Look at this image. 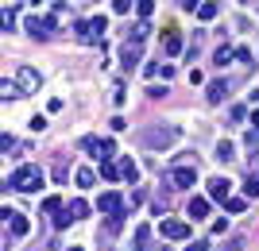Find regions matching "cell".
I'll return each instance as SVG.
<instances>
[{
	"label": "cell",
	"instance_id": "8992f818",
	"mask_svg": "<svg viewBox=\"0 0 259 251\" xmlns=\"http://www.w3.org/2000/svg\"><path fill=\"white\" fill-rule=\"evenodd\" d=\"M159 232H162V240H190V220L166 217V220H159Z\"/></svg>",
	"mask_w": 259,
	"mask_h": 251
},
{
	"label": "cell",
	"instance_id": "4fadbf2b",
	"mask_svg": "<svg viewBox=\"0 0 259 251\" xmlns=\"http://www.w3.org/2000/svg\"><path fill=\"white\" fill-rule=\"evenodd\" d=\"M147 35H151V27H147V20H136L128 27V43H140L143 46V39H147Z\"/></svg>",
	"mask_w": 259,
	"mask_h": 251
},
{
	"label": "cell",
	"instance_id": "9a60e30c",
	"mask_svg": "<svg viewBox=\"0 0 259 251\" xmlns=\"http://www.w3.org/2000/svg\"><path fill=\"white\" fill-rule=\"evenodd\" d=\"M190 217H194V220L209 217V197H190Z\"/></svg>",
	"mask_w": 259,
	"mask_h": 251
},
{
	"label": "cell",
	"instance_id": "7bdbcfd3",
	"mask_svg": "<svg viewBox=\"0 0 259 251\" xmlns=\"http://www.w3.org/2000/svg\"><path fill=\"white\" fill-rule=\"evenodd\" d=\"M105 251H112V247H105Z\"/></svg>",
	"mask_w": 259,
	"mask_h": 251
},
{
	"label": "cell",
	"instance_id": "8fae6325",
	"mask_svg": "<svg viewBox=\"0 0 259 251\" xmlns=\"http://www.w3.org/2000/svg\"><path fill=\"white\" fill-rule=\"evenodd\" d=\"M8 232L12 236H27V232H31L27 217H23V213H8Z\"/></svg>",
	"mask_w": 259,
	"mask_h": 251
},
{
	"label": "cell",
	"instance_id": "ab89813d",
	"mask_svg": "<svg viewBox=\"0 0 259 251\" xmlns=\"http://www.w3.org/2000/svg\"><path fill=\"white\" fill-rule=\"evenodd\" d=\"M186 251H209V243H205V240H194V243H190Z\"/></svg>",
	"mask_w": 259,
	"mask_h": 251
},
{
	"label": "cell",
	"instance_id": "4dcf8cb0",
	"mask_svg": "<svg viewBox=\"0 0 259 251\" xmlns=\"http://www.w3.org/2000/svg\"><path fill=\"white\" fill-rule=\"evenodd\" d=\"M101 178H108V182H116V178H120V166H112V163H101Z\"/></svg>",
	"mask_w": 259,
	"mask_h": 251
},
{
	"label": "cell",
	"instance_id": "b9f144b4",
	"mask_svg": "<svg viewBox=\"0 0 259 251\" xmlns=\"http://www.w3.org/2000/svg\"><path fill=\"white\" fill-rule=\"evenodd\" d=\"M66 251H81V247H66Z\"/></svg>",
	"mask_w": 259,
	"mask_h": 251
},
{
	"label": "cell",
	"instance_id": "ee69618b",
	"mask_svg": "<svg viewBox=\"0 0 259 251\" xmlns=\"http://www.w3.org/2000/svg\"><path fill=\"white\" fill-rule=\"evenodd\" d=\"M255 159H259V155H255Z\"/></svg>",
	"mask_w": 259,
	"mask_h": 251
},
{
	"label": "cell",
	"instance_id": "3957f363",
	"mask_svg": "<svg viewBox=\"0 0 259 251\" xmlns=\"http://www.w3.org/2000/svg\"><path fill=\"white\" fill-rule=\"evenodd\" d=\"M23 31L31 35V39H51V35H58V20H54V16H27V20H23Z\"/></svg>",
	"mask_w": 259,
	"mask_h": 251
},
{
	"label": "cell",
	"instance_id": "d4e9b609",
	"mask_svg": "<svg viewBox=\"0 0 259 251\" xmlns=\"http://www.w3.org/2000/svg\"><path fill=\"white\" fill-rule=\"evenodd\" d=\"M232 58H236V51H232V46H217L213 62H217V66H228V62H232Z\"/></svg>",
	"mask_w": 259,
	"mask_h": 251
},
{
	"label": "cell",
	"instance_id": "5bb4252c",
	"mask_svg": "<svg viewBox=\"0 0 259 251\" xmlns=\"http://www.w3.org/2000/svg\"><path fill=\"white\" fill-rule=\"evenodd\" d=\"M120 178H124L128 186H136V182H140V166L132 163V159H120Z\"/></svg>",
	"mask_w": 259,
	"mask_h": 251
},
{
	"label": "cell",
	"instance_id": "836d02e7",
	"mask_svg": "<svg viewBox=\"0 0 259 251\" xmlns=\"http://www.w3.org/2000/svg\"><path fill=\"white\" fill-rule=\"evenodd\" d=\"M244 116H248V112L240 109V105H236V109H228V120H232V124H240V120H244Z\"/></svg>",
	"mask_w": 259,
	"mask_h": 251
},
{
	"label": "cell",
	"instance_id": "1f68e13d",
	"mask_svg": "<svg viewBox=\"0 0 259 251\" xmlns=\"http://www.w3.org/2000/svg\"><path fill=\"white\" fill-rule=\"evenodd\" d=\"M128 8H136V0H112V12H116V16H124Z\"/></svg>",
	"mask_w": 259,
	"mask_h": 251
},
{
	"label": "cell",
	"instance_id": "83f0119b",
	"mask_svg": "<svg viewBox=\"0 0 259 251\" xmlns=\"http://www.w3.org/2000/svg\"><path fill=\"white\" fill-rule=\"evenodd\" d=\"M105 27H108L105 16H93V20H89V31H93V39H101V35H105Z\"/></svg>",
	"mask_w": 259,
	"mask_h": 251
},
{
	"label": "cell",
	"instance_id": "603a6c76",
	"mask_svg": "<svg viewBox=\"0 0 259 251\" xmlns=\"http://www.w3.org/2000/svg\"><path fill=\"white\" fill-rule=\"evenodd\" d=\"M0 97H4V101H20L23 93H20V85H16V81H4V85H0Z\"/></svg>",
	"mask_w": 259,
	"mask_h": 251
},
{
	"label": "cell",
	"instance_id": "e0dca14e",
	"mask_svg": "<svg viewBox=\"0 0 259 251\" xmlns=\"http://www.w3.org/2000/svg\"><path fill=\"white\" fill-rule=\"evenodd\" d=\"M162 51H166V55H182V35H178V31H166V39H162Z\"/></svg>",
	"mask_w": 259,
	"mask_h": 251
},
{
	"label": "cell",
	"instance_id": "7c38bea8",
	"mask_svg": "<svg viewBox=\"0 0 259 251\" xmlns=\"http://www.w3.org/2000/svg\"><path fill=\"white\" fill-rule=\"evenodd\" d=\"M136 62H140V43H124V51H120V66L132 70Z\"/></svg>",
	"mask_w": 259,
	"mask_h": 251
},
{
	"label": "cell",
	"instance_id": "277c9868",
	"mask_svg": "<svg viewBox=\"0 0 259 251\" xmlns=\"http://www.w3.org/2000/svg\"><path fill=\"white\" fill-rule=\"evenodd\" d=\"M16 85H20L23 97H35V93L43 89V74L31 70V66H20V70H16Z\"/></svg>",
	"mask_w": 259,
	"mask_h": 251
},
{
	"label": "cell",
	"instance_id": "7402d4cb",
	"mask_svg": "<svg viewBox=\"0 0 259 251\" xmlns=\"http://www.w3.org/2000/svg\"><path fill=\"white\" fill-rule=\"evenodd\" d=\"M232 155H236V147H232L228 139H221V143H217V159H221V163H232Z\"/></svg>",
	"mask_w": 259,
	"mask_h": 251
},
{
	"label": "cell",
	"instance_id": "44dd1931",
	"mask_svg": "<svg viewBox=\"0 0 259 251\" xmlns=\"http://www.w3.org/2000/svg\"><path fill=\"white\" fill-rule=\"evenodd\" d=\"M217 12H221V8H217V0H201V8H197V20H217Z\"/></svg>",
	"mask_w": 259,
	"mask_h": 251
},
{
	"label": "cell",
	"instance_id": "d590c367",
	"mask_svg": "<svg viewBox=\"0 0 259 251\" xmlns=\"http://www.w3.org/2000/svg\"><path fill=\"white\" fill-rule=\"evenodd\" d=\"M147 97H151V101H159V97H166V85H151V89H147Z\"/></svg>",
	"mask_w": 259,
	"mask_h": 251
},
{
	"label": "cell",
	"instance_id": "74e56055",
	"mask_svg": "<svg viewBox=\"0 0 259 251\" xmlns=\"http://www.w3.org/2000/svg\"><path fill=\"white\" fill-rule=\"evenodd\" d=\"M228 232V220H213V236H225Z\"/></svg>",
	"mask_w": 259,
	"mask_h": 251
},
{
	"label": "cell",
	"instance_id": "d6a6232c",
	"mask_svg": "<svg viewBox=\"0 0 259 251\" xmlns=\"http://www.w3.org/2000/svg\"><path fill=\"white\" fill-rule=\"evenodd\" d=\"M244 143H248V147H259V128H248V131H244Z\"/></svg>",
	"mask_w": 259,
	"mask_h": 251
},
{
	"label": "cell",
	"instance_id": "6da1fadb",
	"mask_svg": "<svg viewBox=\"0 0 259 251\" xmlns=\"http://www.w3.org/2000/svg\"><path fill=\"white\" fill-rule=\"evenodd\" d=\"M8 189H16V193H35V189H43V170L35 163H23L12 170L8 178Z\"/></svg>",
	"mask_w": 259,
	"mask_h": 251
},
{
	"label": "cell",
	"instance_id": "ffe728a7",
	"mask_svg": "<svg viewBox=\"0 0 259 251\" xmlns=\"http://www.w3.org/2000/svg\"><path fill=\"white\" fill-rule=\"evenodd\" d=\"M244 209H248V197H228V201H225V213H228V217H240Z\"/></svg>",
	"mask_w": 259,
	"mask_h": 251
},
{
	"label": "cell",
	"instance_id": "f35d334b",
	"mask_svg": "<svg viewBox=\"0 0 259 251\" xmlns=\"http://www.w3.org/2000/svg\"><path fill=\"white\" fill-rule=\"evenodd\" d=\"M112 101H116V105L124 101V81H116V85H112Z\"/></svg>",
	"mask_w": 259,
	"mask_h": 251
},
{
	"label": "cell",
	"instance_id": "7a4b0ae2",
	"mask_svg": "<svg viewBox=\"0 0 259 251\" xmlns=\"http://www.w3.org/2000/svg\"><path fill=\"white\" fill-rule=\"evenodd\" d=\"M140 139H143L147 151H166V147L178 143V128H170V124H151V128H143Z\"/></svg>",
	"mask_w": 259,
	"mask_h": 251
},
{
	"label": "cell",
	"instance_id": "cb8c5ba5",
	"mask_svg": "<svg viewBox=\"0 0 259 251\" xmlns=\"http://www.w3.org/2000/svg\"><path fill=\"white\" fill-rule=\"evenodd\" d=\"M244 197H248V201H251V197H259V174L244 178Z\"/></svg>",
	"mask_w": 259,
	"mask_h": 251
},
{
	"label": "cell",
	"instance_id": "8d00e7d4",
	"mask_svg": "<svg viewBox=\"0 0 259 251\" xmlns=\"http://www.w3.org/2000/svg\"><path fill=\"white\" fill-rule=\"evenodd\" d=\"M27 128H31V131H43V128H47V116H31V124H27Z\"/></svg>",
	"mask_w": 259,
	"mask_h": 251
},
{
	"label": "cell",
	"instance_id": "ba28073f",
	"mask_svg": "<svg viewBox=\"0 0 259 251\" xmlns=\"http://www.w3.org/2000/svg\"><path fill=\"white\" fill-rule=\"evenodd\" d=\"M228 197H232V182H228V178H209V201H221V205H225Z\"/></svg>",
	"mask_w": 259,
	"mask_h": 251
},
{
	"label": "cell",
	"instance_id": "5b68a950",
	"mask_svg": "<svg viewBox=\"0 0 259 251\" xmlns=\"http://www.w3.org/2000/svg\"><path fill=\"white\" fill-rule=\"evenodd\" d=\"M170 186L174 189H194L197 186V170H194V163H178L170 170Z\"/></svg>",
	"mask_w": 259,
	"mask_h": 251
},
{
	"label": "cell",
	"instance_id": "e575fe53",
	"mask_svg": "<svg viewBox=\"0 0 259 251\" xmlns=\"http://www.w3.org/2000/svg\"><path fill=\"white\" fill-rule=\"evenodd\" d=\"M54 182H58V186H66V163L54 166Z\"/></svg>",
	"mask_w": 259,
	"mask_h": 251
},
{
	"label": "cell",
	"instance_id": "f546056e",
	"mask_svg": "<svg viewBox=\"0 0 259 251\" xmlns=\"http://www.w3.org/2000/svg\"><path fill=\"white\" fill-rule=\"evenodd\" d=\"M58 209H62V197H47V201H43V213H47V217H54Z\"/></svg>",
	"mask_w": 259,
	"mask_h": 251
},
{
	"label": "cell",
	"instance_id": "52a82bcc",
	"mask_svg": "<svg viewBox=\"0 0 259 251\" xmlns=\"http://www.w3.org/2000/svg\"><path fill=\"white\" fill-rule=\"evenodd\" d=\"M81 147H85L93 159H101V163H108L112 155H116V147H112V139H97V135H85L81 139Z\"/></svg>",
	"mask_w": 259,
	"mask_h": 251
},
{
	"label": "cell",
	"instance_id": "9c48e42d",
	"mask_svg": "<svg viewBox=\"0 0 259 251\" xmlns=\"http://www.w3.org/2000/svg\"><path fill=\"white\" fill-rule=\"evenodd\" d=\"M97 209H101V213H108V217H112V213H124V197H120L116 189H108V193L97 197Z\"/></svg>",
	"mask_w": 259,
	"mask_h": 251
},
{
	"label": "cell",
	"instance_id": "60d3db41",
	"mask_svg": "<svg viewBox=\"0 0 259 251\" xmlns=\"http://www.w3.org/2000/svg\"><path fill=\"white\" fill-rule=\"evenodd\" d=\"M240 247H244V243H240V240H232V243H225L221 251H240Z\"/></svg>",
	"mask_w": 259,
	"mask_h": 251
},
{
	"label": "cell",
	"instance_id": "484cf974",
	"mask_svg": "<svg viewBox=\"0 0 259 251\" xmlns=\"http://www.w3.org/2000/svg\"><path fill=\"white\" fill-rule=\"evenodd\" d=\"M120 228H124V213H112V217L105 220V232H108V236H116Z\"/></svg>",
	"mask_w": 259,
	"mask_h": 251
},
{
	"label": "cell",
	"instance_id": "2e32d148",
	"mask_svg": "<svg viewBox=\"0 0 259 251\" xmlns=\"http://www.w3.org/2000/svg\"><path fill=\"white\" fill-rule=\"evenodd\" d=\"M147 240H151V224H140L136 236H132V251H143V247H147Z\"/></svg>",
	"mask_w": 259,
	"mask_h": 251
},
{
	"label": "cell",
	"instance_id": "ac0fdd59",
	"mask_svg": "<svg viewBox=\"0 0 259 251\" xmlns=\"http://www.w3.org/2000/svg\"><path fill=\"white\" fill-rule=\"evenodd\" d=\"M74 182H77V186H81V189H89V186H93V182H97V170H93V166H81V170H77V174H74Z\"/></svg>",
	"mask_w": 259,
	"mask_h": 251
},
{
	"label": "cell",
	"instance_id": "f1b7e54d",
	"mask_svg": "<svg viewBox=\"0 0 259 251\" xmlns=\"http://www.w3.org/2000/svg\"><path fill=\"white\" fill-rule=\"evenodd\" d=\"M0 27H4V35H8L12 27H16V16H12V8H4V12H0Z\"/></svg>",
	"mask_w": 259,
	"mask_h": 251
},
{
	"label": "cell",
	"instance_id": "4316f807",
	"mask_svg": "<svg viewBox=\"0 0 259 251\" xmlns=\"http://www.w3.org/2000/svg\"><path fill=\"white\" fill-rule=\"evenodd\" d=\"M151 12H155V0H136V16L140 20H151Z\"/></svg>",
	"mask_w": 259,
	"mask_h": 251
},
{
	"label": "cell",
	"instance_id": "30bf717a",
	"mask_svg": "<svg viewBox=\"0 0 259 251\" xmlns=\"http://www.w3.org/2000/svg\"><path fill=\"white\" fill-rule=\"evenodd\" d=\"M228 93H232V81H209V85H205V97L213 101V105L228 101Z\"/></svg>",
	"mask_w": 259,
	"mask_h": 251
},
{
	"label": "cell",
	"instance_id": "d6986e66",
	"mask_svg": "<svg viewBox=\"0 0 259 251\" xmlns=\"http://www.w3.org/2000/svg\"><path fill=\"white\" fill-rule=\"evenodd\" d=\"M66 213H70V217H74V220L89 217V201H81V197H74V201H70V205H66Z\"/></svg>",
	"mask_w": 259,
	"mask_h": 251
}]
</instances>
